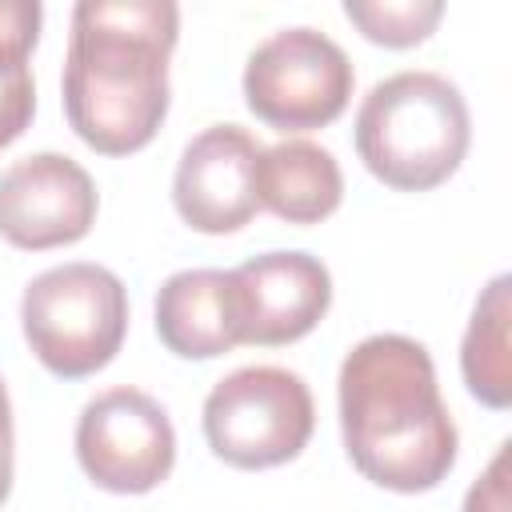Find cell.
Returning a JSON list of instances; mask_svg holds the SVG:
<instances>
[{
  "instance_id": "1",
  "label": "cell",
  "mask_w": 512,
  "mask_h": 512,
  "mask_svg": "<svg viewBox=\"0 0 512 512\" xmlns=\"http://www.w3.org/2000/svg\"><path fill=\"white\" fill-rule=\"evenodd\" d=\"M180 8L172 0H80L64 56V116L104 152L144 148L168 112V56Z\"/></svg>"
},
{
  "instance_id": "2",
  "label": "cell",
  "mask_w": 512,
  "mask_h": 512,
  "mask_svg": "<svg viewBox=\"0 0 512 512\" xmlns=\"http://www.w3.org/2000/svg\"><path fill=\"white\" fill-rule=\"evenodd\" d=\"M336 392L344 452L360 476L392 492H428L452 472L460 436L420 340L364 336L344 356Z\"/></svg>"
},
{
  "instance_id": "3",
  "label": "cell",
  "mask_w": 512,
  "mask_h": 512,
  "mask_svg": "<svg viewBox=\"0 0 512 512\" xmlns=\"http://www.w3.org/2000/svg\"><path fill=\"white\" fill-rule=\"evenodd\" d=\"M468 140V104L440 72H396L372 84L356 108V152L364 168L400 192L444 184L460 168Z\"/></svg>"
},
{
  "instance_id": "4",
  "label": "cell",
  "mask_w": 512,
  "mask_h": 512,
  "mask_svg": "<svg viewBox=\"0 0 512 512\" xmlns=\"http://www.w3.org/2000/svg\"><path fill=\"white\" fill-rule=\"evenodd\" d=\"M20 324L28 348L48 372L80 380L120 352L128 332V292L104 264H56L28 280Z\"/></svg>"
},
{
  "instance_id": "5",
  "label": "cell",
  "mask_w": 512,
  "mask_h": 512,
  "mask_svg": "<svg viewBox=\"0 0 512 512\" xmlns=\"http://www.w3.org/2000/svg\"><path fill=\"white\" fill-rule=\"evenodd\" d=\"M316 404L308 384L276 364H248L212 384L204 400L208 448L232 468H272L308 444Z\"/></svg>"
},
{
  "instance_id": "6",
  "label": "cell",
  "mask_w": 512,
  "mask_h": 512,
  "mask_svg": "<svg viewBox=\"0 0 512 512\" xmlns=\"http://www.w3.org/2000/svg\"><path fill=\"white\" fill-rule=\"evenodd\" d=\"M352 60L320 28L296 24L260 40L244 64L248 108L280 128L308 132L332 124L352 96Z\"/></svg>"
},
{
  "instance_id": "7",
  "label": "cell",
  "mask_w": 512,
  "mask_h": 512,
  "mask_svg": "<svg viewBox=\"0 0 512 512\" xmlns=\"http://www.w3.org/2000/svg\"><path fill=\"white\" fill-rule=\"evenodd\" d=\"M76 460L96 488L152 492L176 464V432L164 404L128 384L92 396L76 420Z\"/></svg>"
},
{
  "instance_id": "8",
  "label": "cell",
  "mask_w": 512,
  "mask_h": 512,
  "mask_svg": "<svg viewBox=\"0 0 512 512\" xmlns=\"http://www.w3.org/2000/svg\"><path fill=\"white\" fill-rule=\"evenodd\" d=\"M96 220V184L64 152H32L0 176V236L44 252L76 244Z\"/></svg>"
},
{
  "instance_id": "9",
  "label": "cell",
  "mask_w": 512,
  "mask_h": 512,
  "mask_svg": "<svg viewBox=\"0 0 512 512\" xmlns=\"http://www.w3.org/2000/svg\"><path fill=\"white\" fill-rule=\"evenodd\" d=\"M232 304H236V332L240 344H292L308 336L328 304H332V276L308 252H264L244 260L228 272Z\"/></svg>"
},
{
  "instance_id": "10",
  "label": "cell",
  "mask_w": 512,
  "mask_h": 512,
  "mask_svg": "<svg viewBox=\"0 0 512 512\" xmlns=\"http://www.w3.org/2000/svg\"><path fill=\"white\" fill-rule=\"evenodd\" d=\"M256 160L260 144L240 124H208L200 136H192L172 176V200L180 220L212 236L244 228L260 208Z\"/></svg>"
},
{
  "instance_id": "11",
  "label": "cell",
  "mask_w": 512,
  "mask_h": 512,
  "mask_svg": "<svg viewBox=\"0 0 512 512\" xmlns=\"http://www.w3.org/2000/svg\"><path fill=\"white\" fill-rule=\"evenodd\" d=\"M156 332L168 352L184 360H212L240 344L228 272L184 268L156 292Z\"/></svg>"
},
{
  "instance_id": "12",
  "label": "cell",
  "mask_w": 512,
  "mask_h": 512,
  "mask_svg": "<svg viewBox=\"0 0 512 512\" xmlns=\"http://www.w3.org/2000/svg\"><path fill=\"white\" fill-rule=\"evenodd\" d=\"M344 176L336 156L312 140H280L260 148L256 200L288 224H320L340 208Z\"/></svg>"
},
{
  "instance_id": "13",
  "label": "cell",
  "mask_w": 512,
  "mask_h": 512,
  "mask_svg": "<svg viewBox=\"0 0 512 512\" xmlns=\"http://www.w3.org/2000/svg\"><path fill=\"white\" fill-rule=\"evenodd\" d=\"M512 276H496L468 320L464 344H460V372L468 392L488 404V408H508L512 404V352H508V320H512V300H508Z\"/></svg>"
},
{
  "instance_id": "14",
  "label": "cell",
  "mask_w": 512,
  "mask_h": 512,
  "mask_svg": "<svg viewBox=\"0 0 512 512\" xmlns=\"http://www.w3.org/2000/svg\"><path fill=\"white\" fill-rule=\"evenodd\" d=\"M344 16L384 48H412L444 16L440 0H344Z\"/></svg>"
},
{
  "instance_id": "15",
  "label": "cell",
  "mask_w": 512,
  "mask_h": 512,
  "mask_svg": "<svg viewBox=\"0 0 512 512\" xmlns=\"http://www.w3.org/2000/svg\"><path fill=\"white\" fill-rule=\"evenodd\" d=\"M36 112V84L28 72V60L4 64L0 60V148H8Z\"/></svg>"
},
{
  "instance_id": "16",
  "label": "cell",
  "mask_w": 512,
  "mask_h": 512,
  "mask_svg": "<svg viewBox=\"0 0 512 512\" xmlns=\"http://www.w3.org/2000/svg\"><path fill=\"white\" fill-rule=\"evenodd\" d=\"M40 20H44L40 0H0V60L4 64L28 60L40 36Z\"/></svg>"
},
{
  "instance_id": "17",
  "label": "cell",
  "mask_w": 512,
  "mask_h": 512,
  "mask_svg": "<svg viewBox=\"0 0 512 512\" xmlns=\"http://www.w3.org/2000/svg\"><path fill=\"white\" fill-rule=\"evenodd\" d=\"M508 448L512 444L504 440L484 476H476V484L464 496V512H508Z\"/></svg>"
},
{
  "instance_id": "18",
  "label": "cell",
  "mask_w": 512,
  "mask_h": 512,
  "mask_svg": "<svg viewBox=\"0 0 512 512\" xmlns=\"http://www.w3.org/2000/svg\"><path fill=\"white\" fill-rule=\"evenodd\" d=\"M12 492V404H8V388L0 380V504Z\"/></svg>"
}]
</instances>
